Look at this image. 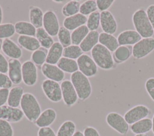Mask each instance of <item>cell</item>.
<instances>
[{
	"label": "cell",
	"instance_id": "3",
	"mask_svg": "<svg viewBox=\"0 0 154 136\" xmlns=\"http://www.w3.org/2000/svg\"><path fill=\"white\" fill-rule=\"evenodd\" d=\"M91 58L98 67L103 70L112 69L114 65L111 52L105 46L98 43L91 51Z\"/></svg>",
	"mask_w": 154,
	"mask_h": 136
},
{
	"label": "cell",
	"instance_id": "1",
	"mask_svg": "<svg viewBox=\"0 0 154 136\" xmlns=\"http://www.w3.org/2000/svg\"><path fill=\"white\" fill-rule=\"evenodd\" d=\"M20 106L24 116L31 122H35L42 113L41 106L37 98L29 92L24 93Z\"/></svg>",
	"mask_w": 154,
	"mask_h": 136
},
{
	"label": "cell",
	"instance_id": "33",
	"mask_svg": "<svg viewBox=\"0 0 154 136\" xmlns=\"http://www.w3.org/2000/svg\"><path fill=\"white\" fill-rule=\"evenodd\" d=\"M80 5L81 4L78 1L72 0L67 2L62 8L61 12L63 15L68 17L79 13Z\"/></svg>",
	"mask_w": 154,
	"mask_h": 136
},
{
	"label": "cell",
	"instance_id": "28",
	"mask_svg": "<svg viewBox=\"0 0 154 136\" xmlns=\"http://www.w3.org/2000/svg\"><path fill=\"white\" fill-rule=\"evenodd\" d=\"M44 13L38 7L31 6L29 10V18L30 23L37 29L42 28Z\"/></svg>",
	"mask_w": 154,
	"mask_h": 136
},
{
	"label": "cell",
	"instance_id": "34",
	"mask_svg": "<svg viewBox=\"0 0 154 136\" xmlns=\"http://www.w3.org/2000/svg\"><path fill=\"white\" fill-rule=\"evenodd\" d=\"M75 132V123L72 120H66L59 127L57 136H73Z\"/></svg>",
	"mask_w": 154,
	"mask_h": 136
},
{
	"label": "cell",
	"instance_id": "2",
	"mask_svg": "<svg viewBox=\"0 0 154 136\" xmlns=\"http://www.w3.org/2000/svg\"><path fill=\"white\" fill-rule=\"evenodd\" d=\"M135 31L143 38L152 37L154 30L149 20L146 10L141 8L136 10L132 17Z\"/></svg>",
	"mask_w": 154,
	"mask_h": 136
},
{
	"label": "cell",
	"instance_id": "9",
	"mask_svg": "<svg viewBox=\"0 0 154 136\" xmlns=\"http://www.w3.org/2000/svg\"><path fill=\"white\" fill-rule=\"evenodd\" d=\"M150 113V110L143 104L135 105L124 114V118L129 125H132L141 119L146 118Z\"/></svg>",
	"mask_w": 154,
	"mask_h": 136
},
{
	"label": "cell",
	"instance_id": "23",
	"mask_svg": "<svg viewBox=\"0 0 154 136\" xmlns=\"http://www.w3.org/2000/svg\"><path fill=\"white\" fill-rule=\"evenodd\" d=\"M99 34L97 31H90L84 40L79 44L83 52H88L96 46L99 43Z\"/></svg>",
	"mask_w": 154,
	"mask_h": 136
},
{
	"label": "cell",
	"instance_id": "37",
	"mask_svg": "<svg viewBox=\"0 0 154 136\" xmlns=\"http://www.w3.org/2000/svg\"><path fill=\"white\" fill-rule=\"evenodd\" d=\"M100 13L96 11L90 14L87 17L86 26L90 31H96L100 25Z\"/></svg>",
	"mask_w": 154,
	"mask_h": 136
},
{
	"label": "cell",
	"instance_id": "24",
	"mask_svg": "<svg viewBox=\"0 0 154 136\" xmlns=\"http://www.w3.org/2000/svg\"><path fill=\"white\" fill-rule=\"evenodd\" d=\"M18 44L25 50L34 52L40 47V44L36 37L26 35H19L17 38Z\"/></svg>",
	"mask_w": 154,
	"mask_h": 136
},
{
	"label": "cell",
	"instance_id": "45",
	"mask_svg": "<svg viewBox=\"0 0 154 136\" xmlns=\"http://www.w3.org/2000/svg\"><path fill=\"white\" fill-rule=\"evenodd\" d=\"M38 136H57L54 131L51 127L39 128L37 133Z\"/></svg>",
	"mask_w": 154,
	"mask_h": 136
},
{
	"label": "cell",
	"instance_id": "19",
	"mask_svg": "<svg viewBox=\"0 0 154 136\" xmlns=\"http://www.w3.org/2000/svg\"><path fill=\"white\" fill-rule=\"evenodd\" d=\"M57 113L54 108H48L42 111L41 114L35 121V125L41 128L49 127L56 120Z\"/></svg>",
	"mask_w": 154,
	"mask_h": 136
},
{
	"label": "cell",
	"instance_id": "18",
	"mask_svg": "<svg viewBox=\"0 0 154 136\" xmlns=\"http://www.w3.org/2000/svg\"><path fill=\"white\" fill-rule=\"evenodd\" d=\"M2 50L4 53L10 59H19L22 55L20 47L10 38L4 40L2 43Z\"/></svg>",
	"mask_w": 154,
	"mask_h": 136
},
{
	"label": "cell",
	"instance_id": "29",
	"mask_svg": "<svg viewBox=\"0 0 154 136\" xmlns=\"http://www.w3.org/2000/svg\"><path fill=\"white\" fill-rule=\"evenodd\" d=\"M35 36L40 46L45 49H49L54 43L52 37L43 27L37 29Z\"/></svg>",
	"mask_w": 154,
	"mask_h": 136
},
{
	"label": "cell",
	"instance_id": "14",
	"mask_svg": "<svg viewBox=\"0 0 154 136\" xmlns=\"http://www.w3.org/2000/svg\"><path fill=\"white\" fill-rule=\"evenodd\" d=\"M100 25L103 32L113 35L117 30V23L113 14L108 10L100 13Z\"/></svg>",
	"mask_w": 154,
	"mask_h": 136
},
{
	"label": "cell",
	"instance_id": "39",
	"mask_svg": "<svg viewBox=\"0 0 154 136\" xmlns=\"http://www.w3.org/2000/svg\"><path fill=\"white\" fill-rule=\"evenodd\" d=\"M14 25L11 23L0 25V39H7L12 37L14 33Z\"/></svg>",
	"mask_w": 154,
	"mask_h": 136
},
{
	"label": "cell",
	"instance_id": "35",
	"mask_svg": "<svg viewBox=\"0 0 154 136\" xmlns=\"http://www.w3.org/2000/svg\"><path fill=\"white\" fill-rule=\"evenodd\" d=\"M82 54L83 52L80 48L79 46L73 44L64 47L63 52V57L74 60L76 59H78Z\"/></svg>",
	"mask_w": 154,
	"mask_h": 136
},
{
	"label": "cell",
	"instance_id": "51",
	"mask_svg": "<svg viewBox=\"0 0 154 136\" xmlns=\"http://www.w3.org/2000/svg\"><path fill=\"white\" fill-rule=\"evenodd\" d=\"M2 18H3V13H2V9L1 6L0 5V25L2 23Z\"/></svg>",
	"mask_w": 154,
	"mask_h": 136
},
{
	"label": "cell",
	"instance_id": "50",
	"mask_svg": "<svg viewBox=\"0 0 154 136\" xmlns=\"http://www.w3.org/2000/svg\"><path fill=\"white\" fill-rule=\"evenodd\" d=\"M73 136H84V134L81 131H76Z\"/></svg>",
	"mask_w": 154,
	"mask_h": 136
},
{
	"label": "cell",
	"instance_id": "11",
	"mask_svg": "<svg viewBox=\"0 0 154 136\" xmlns=\"http://www.w3.org/2000/svg\"><path fill=\"white\" fill-rule=\"evenodd\" d=\"M22 81L26 86L35 84L37 81L38 73L35 65L31 61H26L22 65Z\"/></svg>",
	"mask_w": 154,
	"mask_h": 136
},
{
	"label": "cell",
	"instance_id": "30",
	"mask_svg": "<svg viewBox=\"0 0 154 136\" xmlns=\"http://www.w3.org/2000/svg\"><path fill=\"white\" fill-rule=\"evenodd\" d=\"M57 66L64 72L73 74L78 71L77 62L74 59L62 57L57 63Z\"/></svg>",
	"mask_w": 154,
	"mask_h": 136
},
{
	"label": "cell",
	"instance_id": "46",
	"mask_svg": "<svg viewBox=\"0 0 154 136\" xmlns=\"http://www.w3.org/2000/svg\"><path fill=\"white\" fill-rule=\"evenodd\" d=\"M8 71V61L0 53V72L5 74Z\"/></svg>",
	"mask_w": 154,
	"mask_h": 136
},
{
	"label": "cell",
	"instance_id": "20",
	"mask_svg": "<svg viewBox=\"0 0 154 136\" xmlns=\"http://www.w3.org/2000/svg\"><path fill=\"white\" fill-rule=\"evenodd\" d=\"M87 17L79 13L72 16L66 17L63 20V26L69 31H74L78 28L85 25L87 23Z\"/></svg>",
	"mask_w": 154,
	"mask_h": 136
},
{
	"label": "cell",
	"instance_id": "12",
	"mask_svg": "<svg viewBox=\"0 0 154 136\" xmlns=\"http://www.w3.org/2000/svg\"><path fill=\"white\" fill-rule=\"evenodd\" d=\"M43 26L51 37L58 34L60 26L58 17L53 11L48 10L44 13Z\"/></svg>",
	"mask_w": 154,
	"mask_h": 136
},
{
	"label": "cell",
	"instance_id": "15",
	"mask_svg": "<svg viewBox=\"0 0 154 136\" xmlns=\"http://www.w3.org/2000/svg\"><path fill=\"white\" fill-rule=\"evenodd\" d=\"M42 72L47 79L57 82L62 81L64 78V72L55 65L45 63L42 66Z\"/></svg>",
	"mask_w": 154,
	"mask_h": 136
},
{
	"label": "cell",
	"instance_id": "31",
	"mask_svg": "<svg viewBox=\"0 0 154 136\" xmlns=\"http://www.w3.org/2000/svg\"><path fill=\"white\" fill-rule=\"evenodd\" d=\"M132 55V47L129 46H119L114 52L113 57L118 63L123 62L127 61Z\"/></svg>",
	"mask_w": 154,
	"mask_h": 136
},
{
	"label": "cell",
	"instance_id": "38",
	"mask_svg": "<svg viewBox=\"0 0 154 136\" xmlns=\"http://www.w3.org/2000/svg\"><path fill=\"white\" fill-rule=\"evenodd\" d=\"M97 10L96 1L94 0H88L81 4L79 13L85 16L87 15L89 16L90 14L96 11Z\"/></svg>",
	"mask_w": 154,
	"mask_h": 136
},
{
	"label": "cell",
	"instance_id": "13",
	"mask_svg": "<svg viewBox=\"0 0 154 136\" xmlns=\"http://www.w3.org/2000/svg\"><path fill=\"white\" fill-rule=\"evenodd\" d=\"M24 114L20 108L8 105L0 107V119L10 123H17L22 120Z\"/></svg>",
	"mask_w": 154,
	"mask_h": 136
},
{
	"label": "cell",
	"instance_id": "41",
	"mask_svg": "<svg viewBox=\"0 0 154 136\" xmlns=\"http://www.w3.org/2000/svg\"><path fill=\"white\" fill-rule=\"evenodd\" d=\"M13 128L10 122L0 119V136H13Z\"/></svg>",
	"mask_w": 154,
	"mask_h": 136
},
{
	"label": "cell",
	"instance_id": "49",
	"mask_svg": "<svg viewBox=\"0 0 154 136\" xmlns=\"http://www.w3.org/2000/svg\"><path fill=\"white\" fill-rule=\"evenodd\" d=\"M149 20L154 30V4L150 5L146 10Z\"/></svg>",
	"mask_w": 154,
	"mask_h": 136
},
{
	"label": "cell",
	"instance_id": "4",
	"mask_svg": "<svg viewBox=\"0 0 154 136\" xmlns=\"http://www.w3.org/2000/svg\"><path fill=\"white\" fill-rule=\"evenodd\" d=\"M70 81L80 100L85 101L91 96L92 87L90 81L88 78L79 71L71 74Z\"/></svg>",
	"mask_w": 154,
	"mask_h": 136
},
{
	"label": "cell",
	"instance_id": "25",
	"mask_svg": "<svg viewBox=\"0 0 154 136\" xmlns=\"http://www.w3.org/2000/svg\"><path fill=\"white\" fill-rule=\"evenodd\" d=\"M23 94L24 92L22 87L19 86L13 87L9 91L7 105L12 107H18L20 105Z\"/></svg>",
	"mask_w": 154,
	"mask_h": 136
},
{
	"label": "cell",
	"instance_id": "26",
	"mask_svg": "<svg viewBox=\"0 0 154 136\" xmlns=\"http://www.w3.org/2000/svg\"><path fill=\"white\" fill-rule=\"evenodd\" d=\"M99 43L105 46L111 52H114L119 47L117 39L115 36L103 32L99 34Z\"/></svg>",
	"mask_w": 154,
	"mask_h": 136
},
{
	"label": "cell",
	"instance_id": "40",
	"mask_svg": "<svg viewBox=\"0 0 154 136\" xmlns=\"http://www.w3.org/2000/svg\"><path fill=\"white\" fill-rule=\"evenodd\" d=\"M47 52L43 49H38L32 52L31 55L32 62L37 65H43L46 62Z\"/></svg>",
	"mask_w": 154,
	"mask_h": 136
},
{
	"label": "cell",
	"instance_id": "32",
	"mask_svg": "<svg viewBox=\"0 0 154 136\" xmlns=\"http://www.w3.org/2000/svg\"><path fill=\"white\" fill-rule=\"evenodd\" d=\"M89 32L90 31L85 25L81 26L73 31V32L71 33L72 44L76 46L79 45L88 35Z\"/></svg>",
	"mask_w": 154,
	"mask_h": 136
},
{
	"label": "cell",
	"instance_id": "22",
	"mask_svg": "<svg viewBox=\"0 0 154 136\" xmlns=\"http://www.w3.org/2000/svg\"><path fill=\"white\" fill-rule=\"evenodd\" d=\"M130 129L134 134H144L152 129V119L148 117L141 119L130 126Z\"/></svg>",
	"mask_w": 154,
	"mask_h": 136
},
{
	"label": "cell",
	"instance_id": "21",
	"mask_svg": "<svg viewBox=\"0 0 154 136\" xmlns=\"http://www.w3.org/2000/svg\"><path fill=\"white\" fill-rule=\"evenodd\" d=\"M63 49L64 47L59 42H55L48 52L46 63L52 65L57 64L62 58Z\"/></svg>",
	"mask_w": 154,
	"mask_h": 136
},
{
	"label": "cell",
	"instance_id": "7",
	"mask_svg": "<svg viewBox=\"0 0 154 136\" xmlns=\"http://www.w3.org/2000/svg\"><path fill=\"white\" fill-rule=\"evenodd\" d=\"M154 50V38H142L132 47V56L134 58L142 59Z\"/></svg>",
	"mask_w": 154,
	"mask_h": 136
},
{
	"label": "cell",
	"instance_id": "54",
	"mask_svg": "<svg viewBox=\"0 0 154 136\" xmlns=\"http://www.w3.org/2000/svg\"><path fill=\"white\" fill-rule=\"evenodd\" d=\"M55 2H59V3H62V2H64L65 1H53Z\"/></svg>",
	"mask_w": 154,
	"mask_h": 136
},
{
	"label": "cell",
	"instance_id": "44",
	"mask_svg": "<svg viewBox=\"0 0 154 136\" xmlns=\"http://www.w3.org/2000/svg\"><path fill=\"white\" fill-rule=\"evenodd\" d=\"M12 81L8 75L0 72V88L9 89L12 86Z\"/></svg>",
	"mask_w": 154,
	"mask_h": 136
},
{
	"label": "cell",
	"instance_id": "43",
	"mask_svg": "<svg viewBox=\"0 0 154 136\" xmlns=\"http://www.w3.org/2000/svg\"><path fill=\"white\" fill-rule=\"evenodd\" d=\"M96 1L97 9L101 12L107 11L114 2V0H97Z\"/></svg>",
	"mask_w": 154,
	"mask_h": 136
},
{
	"label": "cell",
	"instance_id": "5",
	"mask_svg": "<svg viewBox=\"0 0 154 136\" xmlns=\"http://www.w3.org/2000/svg\"><path fill=\"white\" fill-rule=\"evenodd\" d=\"M106 122L108 125L119 134L125 135L128 134L129 126L124 116L117 112H110L106 116Z\"/></svg>",
	"mask_w": 154,
	"mask_h": 136
},
{
	"label": "cell",
	"instance_id": "17",
	"mask_svg": "<svg viewBox=\"0 0 154 136\" xmlns=\"http://www.w3.org/2000/svg\"><path fill=\"white\" fill-rule=\"evenodd\" d=\"M22 64L19 59H10L8 60V77L12 83L18 84L22 81Z\"/></svg>",
	"mask_w": 154,
	"mask_h": 136
},
{
	"label": "cell",
	"instance_id": "55",
	"mask_svg": "<svg viewBox=\"0 0 154 136\" xmlns=\"http://www.w3.org/2000/svg\"><path fill=\"white\" fill-rule=\"evenodd\" d=\"M1 49H2V43H1V41L0 40V50Z\"/></svg>",
	"mask_w": 154,
	"mask_h": 136
},
{
	"label": "cell",
	"instance_id": "36",
	"mask_svg": "<svg viewBox=\"0 0 154 136\" xmlns=\"http://www.w3.org/2000/svg\"><path fill=\"white\" fill-rule=\"evenodd\" d=\"M57 35L59 43L63 46L64 48L71 45V33L64 26H60Z\"/></svg>",
	"mask_w": 154,
	"mask_h": 136
},
{
	"label": "cell",
	"instance_id": "48",
	"mask_svg": "<svg viewBox=\"0 0 154 136\" xmlns=\"http://www.w3.org/2000/svg\"><path fill=\"white\" fill-rule=\"evenodd\" d=\"M84 136H100L99 131L93 126H86L83 131Z\"/></svg>",
	"mask_w": 154,
	"mask_h": 136
},
{
	"label": "cell",
	"instance_id": "8",
	"mask_svg": "<svg viewBox=\"0 0 154 136\" xmlns=\"http://www.w3.org/2000/svg\"><path fill=\"white\" fill-rule=\"evenodd\" d=\"M78 71L86 77H91L96 75L98 71V67L90 56L82 54L76 61Z\"/></svg>",
	"mask_w": 154,
	"mask_h": 136
},
{
	"label": "cell",
	"instance_id": "52",
	"mask_svg": "<svg viewBox=\"0 0 154 136\" xmlns=\"http://www.w3.org/2000/svg\"><path fill=\"white\" fill-rule=\"evenodd\" d=\"M152 132L154 134V114L153 115V117H152Z\"/></svg>",
	"mask_w": 154,
	"mask_h": 136
},
{
	"label": "cell",
	"instance_id": "42",
	"mask_svg": "<svg viewBox=\"0 0 154 136\" xmlns=\"http://www.w3.org/2000/svg\"><path fill=\"white\" fill-rule=\"evenodd\" d=\"M144 87L150 98L154 102V77H150L146 80Z\"/></svg>",
	"mask_w": 154,
	"mask_h": 136
},
{
	"label": "cell",
	"instance_id": "10",
	"mask_svg": "<svg viewBox=\"0 0 154 136\" xmlns=\"http://www.w3.org/2000/svg\"><path fill=\"white\" fill-rule=\"evenodd\" d=\"M62 99L64 104L70 107L75 105L78 99L77 93L70 80H64L61 83Z\"/></svg>",
	"mask_w": 154,
	"mask_h": 136
},
{
	"label": "cell",
	"instance_id": "47",
	"mask_svg": "<svg viewBox=\"0 0 154 136\" xmlns=\"http://www.w3.org/2000/svg\"><path fill=\"white\" fill-rule=\"evenodd\" d=\"M9 91L8 89L0 88V107L4 105L7 102Z\"/></svg>",
	"mask_w": 154,
	"mask_h": 136
},
{
	"label": "cell",
	"instance_id": "16",
	"mask_svg": "<svg viewBox=\"0 0 154 136\" xmlns=\"http://www.w3.org/2000/svg\"><path fill=\"white\" fill-rule=\"evenodd\" d=\"M117 39L119 46H134L140 41L142 37L135 30L129 29L120 32Z\"/></svg>",
	"mask_w": 154,
	"mask_h": 136
},
{
	"label": "cell",
	"instance_id": "27",
	"mask_svg": "<svg viewBox=\"0 0 154 136\" xmlns=\"http://www.w3.org/2000/svg\"><path fill=\"white\" fill-rule=\"evenodd\" d=\"M15 31L20 35L35 37L37 29L30 23L26 21L17 22L14 24Z\"/></svg>",
	"mask_w": 154,
	"mask_h": 136
},
{
	"label": "cell",
	"instance_id": "53",
	"mask_svg": "<svg viewBox=\"0 0 154 136\" xmlns=\"http://www.w3.org/2000/svg\"><path fill=\"white\" fill-rule=\"evenodd\" d=\"M135 136H147V135L146 134H136Z\"/></svg>",
	"mask_w": 154,
	"mask_h": 136
},
{
	"label": "cell",
	"instance_id": "6",
	"mask_svg": "<svg viewBox=\"0 0 154 136\" xmlns=\"http://www.w3.org/2000/svg\"><path fill=\"white\" fill-rule=\"evenodd\" d=\"M42 89L47 98L52 102H58L62 99L61 85L57 81L46 79L42 83Z\"/></svg>",
	"mask_w": 154,
	"mask_h": 136
}]
</instances>
